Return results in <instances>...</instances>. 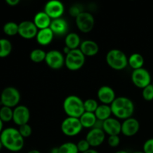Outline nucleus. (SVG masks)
<instances>
[{
	"mask_svg": "<svg viewBox=\"0 0 153 153\" xmlns=\"http://www.w3.org/2000/svg\"><path fill=\"white\" fill-rule=\"evenodd\" d=\"M0 140L3 147L12 152L21 151L25 144V139L22 137L18 128L13 127L4 128L0 134Z\"/></svg>",
	"mask_w": 153,
	"mask_h": 153,
	"instance_id": "obj_1",
	"label": "nucleus"
},
{
	"mask_svg": "<svg viewBox=\"0 0 153 153\" xmlns=\"http://www.w3.org/2000/svg\"><path fill=\"white\" fill-rule=\"evenodd\" d=\"M112 114L118 120L132 117L134 112V104L132 100L126 97H117L111 105Z\"/></svg>",
	"mask_w": 153,
	"mask_h": 153,
	"instance_id": "obj_2",
	"label": "nucleus"
},
{
	"mask_svg": "<svg viewBox=\"0 0 153 153\" xmlns=\"http://www.w3.org/2000/svg\"><path fill=\"white\" fill-rule=\"evenodd\" d=\"M63 109L67 117L79 118L85 113L84 101L78 96L70 95L64 99Z\"/></svg>",
	"mask_w": 153,
	"mask_h": 153,
	"instance_id": "obj_3",
	"label": "nucleus"
},
{
	"mask_svg": "<svg viewBox=\"0 0 153 153\" xmlns=\"http://www.w3.org/2000/svg\"><path fill=\"white\" fill-rule=\"evenodd\" d=\"M105 61L111 69L117 71L124 70L128 67V57L125 52L118 49H112L107 52Z\"/></svg>",
	"mask_w": 153,
	"mask_h": 153,
	"instance_id": "obj_4",
	"label": "nucleus"
},
{
	"mask_svg": "<svg viewBox=\"0 0 153 153\" xmlns=\"http://www.w3.org/2000/svg\"><path fill=\"white\" fill-rule=\"evenodd\" d=\"M21 100V95L19 90L14 87H7L2 90L0 95V103L1 106L14 108L17 105Z\"/></svg>",
	"mask_w": 153,
	"mask_h": 153,
	"instance_id": "obj_5",
	"label": "nucleus"
},
{
	"mask_svg": "<svg viewBox=\"0 0 153 153\" xmlns=\"http://www.w3.org/2000/svg\"><path fill=\"white\" fill-rule=\"evenodd\" d=\"M86 57L79 49H73L65 55V66L70 71H77L83 67Z\"/></svg>",
	"mask_w": 153,
	"mask_h": 153,
	"instance_id": "obj_6",
	"label": "nucleus"
},
{
	"mask_svg": "<svg viewBox=\"0 0 153 153\" xmlns=\"http://www.w3.org/2000/svg\"><path fill=\"white\" fill-rule=\"evenodd\" d=\"M82 124L79 118L67 117L61 124V130L64 135L67 137H75L82 131Z\"/></svg>",
	"mask_w": 153,
	"mask_h": 153,
	"instance_id": "obj_7",
	"label": "nucleus"
},
{
	"mask_svg": "<svg viewBox=\"0 0 153 153\" xmlns=\"http://www.w3.org/2000/svg\"><path fill=\"white\" fill-rule=\"evenodd\" d=\"M131 79L134 86L143 89L152 84V76L150 73L145 68L133 70L131 74Z\"/></svg>",
	"mask_w": 153,
	"mask_h": 153,
	"instance_id": "obj_8",
	"label": "nucleus"
},
{
	"mask_svg": "<svg viewBox=\"0 0 153 153\" xmlns=\"http://www.w3.org/2000/svg\"><path fill=\"white\" fill-rule=\"evenodd\" d=\"M75 19L78 29L82 33L91 32L95 25L94 15L89 11H83Z\"/></svg>",
	"mask_w": 153,
	"mask_h": 153,
	"instance_id": "obj_9",
	"label": "nucleus"
},
{
	"mask_svg": "<svg viewBox=\"0 0 153 153\" xmlns=\"http://www.w3.org/2000/svg\"><path fill=\"white\" fill-rule=\"evenodd\" d=\"M45 62L49 68L59 70L65 65V55L62 52L57 49H52L46 52Z\"/></svg>",
	"mask_w": 153,
	"mask_h": 153,
	"instance_id": "obj_10",
	"label": "nucleus"
},
{
	"mask_svg": "<svg viewBox=\"0 0 153 153\" xmlns=\"http://www.w3.org/2000/svg\"><path fill=\"white\" fill-rule=\"evenodd\" d=\"M64 4L59 0H51L45 4L43 11L52 19H58L63 16L64 13Z\"/></svg>",
	"mask_w": 153,
	"mask_h": 153,
	"instance_id": "obj_11",
	"label": "nucleus"
},
{
	"mask_svg": "<svg viewBox=\"0 0 153 153\" xmlns=\"http://www.w3.org/2000/svg\"><path fill=\"white\" fill-rule=\"evenodd\" d=\"M31 117V112L27 106L19 105L13 108V122L18 126L28 123Z\"/></svg>",
	"mask_w": 153,
	"mask_h": 153,
	"instance_id": "obj_12",
	"label": "nucleus"
},
{
	"mask_svg": "<svg viewBox=\"0 0 153 153\" xmlns=\"http://www.w3.org/2000/svg\"><path fill=\"white\" fill-rule=\"evenodd\" d=\"M38 32V28L36 27L33 21L24 20L19 23L18 34L25 40H31L35 38Z\"/></svg>",
	"mask_w": 153,
	"mask_h": 153,
	"instance_id": "obj_13",
	"label": "nucleus"
},
{
	"mask_svg": "<svg viewBox=\"0 0 153 153\" xmlns=\"http://www.w3.org/2000/svg\"><path fill=\"white\" fill-rule=\"evenodd\" d=\"M106 134L102 129L93 128L89 130L85 139L88 140L91 147L96 148L101 146L105 140Z\"/></svg>",
	"mask_w": 153,
	"mask_h": 153,
	"instance_id": "obj_14",
	"label": "nucleus"
},
{
	"mask_svg": "<svg viewBox=\"0 0 153 153\" xmlns=\"http://www.w3.org/2000/svg\"><path fill=\"white\" fill-rule=\"evenodd\" d=\"M140 130V123L136 118L130 117L122 122L121 134L126 137H133Z\"/></svg>",
	"mask_w": 153,
	"mask_h": 153,
	"instance_id": "obj_15",
	"label": "nucleus"
},
{
	"mask_svg": "<svg viewBox=\"0 0 153 153\" xmlns=\"http://www.w3.org/2000/svg\"><path fill=\"white\" fill-rule=\"evenodd\" d=\"M97 98L101 104L111 105L117 98L114 90L110 86L103 85L97 91Z\"/></svg>",
	"mask_w": 153,
	"mask_h": 153,
	"instance_id": "obj_16",
	"label": "nucleus"
},
{
	"mask_svg": "<svg viewBox=\"0 0 153 153\" xmlns=\"http://www.w3.org/2000/svg\"><path fill=\"white\" fill-rule=\"evenodd\" d=\"M122 123L115 117H110L103 121L102 130L108 136L120 135Z\"/></svg>",
	"mask_w": 153,
	"mask_h": 153,
	"instance_id": "obj_17",
	"label": "nucleus"
},
{
	"mask_svg": "<svg viewBox=\"0 0 153 153\" xmlns=\"http://www.w3.org/2000/svg\"><path fill=\"white\" fill-rule=\"evenodd\" d=\"M49 28L52 31L54 35L66 36L68 34V22H67V21L65 19L62 17L58 18V19H52Z\"/></svg>",
	"mask_w": 153,
	"mask_h": 153,
	"instance_id": "obj_18",
	"label": "nucleus"
},
{
	"mask_svg": "<svg viewBox=\"0 0 153 153\" xmlns=\"http://www.w3.org/2000/svg\"><path fill=\"white\" fill-rule=\"evenodd\" d=\"M79 49L85 57H94L100 51L98 43L92 40H85L82 41Z\"/></svg>",
	"mask_w": 153,
	"mask_h": 153,
	"instance_id": "obj_19",
	"label": "nucleus"
},
{
	"mask_svg": "<svg viewBox=\"0 0 153 153\" xmlns=\"http://www.w3.org/2000/svg\"><path fill=\"white\" fill-rule=\"evenodd\" d=\"M54 36L55 35L50 28H47L38 30L35 38L39 45L42 46H46L52 43L54 39Z\"/></svg>",
	"mask_w": 153,
	"mask_h": 153,
	"instance_id": "obj_20",
	"label": "nucleus"
},
{
	"mask_svg": "<svg viewBox=\"0 0 153 153\" xmlns=\"http://www.w3.org/2000/svg\"><path fill=\"white\" fill-rule=\"evenodd\" d=\"M51 22H52V19L43 10L37 12L34 15V19H33V22L38 28V30L49 28Z\"/></svg>",
	"mask_w": 153,
	"mask_h": 153,
	"instance_id": "obj_21",
	"label": "nucleus"
},
{
	"mask_svg": "<svg viewBox=\"0 0 153 153\" xmlns=\"http://www.w3.org/2000/svg\"><path fill=\"white\" fill-rule=\"evenodd\" d=\"M64 43H65V46L73 50V49H79L82 40H81L80 36L77 33L70 32L65 36Z\"/></svg>",
	"mask_w": 153,
	"mask_h": 153,
	"instance_id": "obj_22",
	"label": "nucleus"
},
{
	"mask_svg": "<svg viewBox=\"0 0 153 153\" xmlns=\"http://www.w3.org/2000/svg\"><path fill=\"white\" fill-rule=\"evenodd\" d=\"M79 120L83 128L91 129L94 128L97 119L94 113L85 111V113L79 117Z\"/></svg>",
	"mask_w": 153,
	"mask_h": 153,
	"instance_id": "obj_23",
	"label": "nucleus"
},
{
	"mask_svg": "<svg viewBox=\"0 0 153 153\" xmlns=\"http://www.w3.org/2000/svg\"><path fill=\"white\" fill-rule=\"evenodd\" d=\"M94 114H95L97 119L99 120H106L108 118L111 117L112 111L111 108V105L104 104L99 105L98 108H97Z\"/></svg>",
	"mask_w": 153,
	"mask_h": 153,
	"instance_id": "obj_24",
	"label": "nucleus"
},
{
	"mask_svg": "<svg viewBox=\"0 0 153 153\" xmlns=\"http://www.w3.org/2000/svg\"><path fill=\"white\" fill-rule=\"evenodd\" d=\"M128 64L133 70L143 68L144 58L140 53H133L128 58Z\"/></svg>",
	"mask_w": 153,
	"mask_h": 153,
	"instance_id": "obj_25",
	"label": "nucleus"
},
{
	"mask_svg": "<svg viewBox=\"0 0 153 153\" xmlns=\"http://www.w3.org/2000/svg\"><path fill=\"white\" fill-rule=\"evenodd\" d=\"M13 46L8 39L0 38V58H6L11 53Z\"/></svg>",
	"mask_w": 153,
	"mask_h": 153,
	"instance_id": "obj_26",
	"label": "nucleus"
},
{
	"mask_svg": "<svg viewBox=\"0 0 153 153\" xmlns=\"http://www.w3.org/2000/svg\"><path fill=\"white\" fill-rule=\"evenodd\" d=\"M46 56V52L42 49H34L30 52L29 58L32 62L39 64L45 61Z\"/></svg>",
	"mask_w": 153,
	"mask_h": 153,
	"instance_id": "obj_27",
	"label": "nucleus"
},
{
	"mask_svg": "<svg viewBox=\"0 0 153 153\" xmlns=\"http://www.w3.org/2000/svg\"><path fill=\"white\" fill-rule=\"evenodd\" d=\"M3 32L7 36H15L18 34V31H19V24L15 22H7L3 25Z\"/></svg>",
	"mask_w": 153,
	"mask_h": 153,
	"instance_id": "obj_28",
	"label": "nucleus"
},
{
	"mask_svg": "<svg viewBox=\"0 0 153 153\" xmlns=\"http://www.w3.org/2000/svg\"><path fill=\"white\" fill-rule=\"evenodd\" d=\"M58 148L59 153H79L77 145L73 142H65Z\"/></svg>",
	"mask_w": 153,
	"mask_h": 153,
	"instance_id": "obj_29",
	"label": "nucleus"
},
{
	"mask_svg": "<svg viewBox=\"0 0 153 153\" xmlns=\"http://www.w3.org/2000/svg\"><path fill=\"white\" fill-rule=\"evenodd\" d=\"M13 108L1 106L0 108V120L3 123H9L13 120Z\"/></svg>",
	"mask_w": 153,
	"mask_h": 153,
	"instance_id": "obj_30",
	"label": "nucleus"
},
{
	"mask_svg": "<svg viewBox=\"0 0 153 153\" xmlns=\"http://www.w3.org/2000/svg\"><path fill=\"white\" fill-rule=\"evenodd\" d=\"M98 106V102L94 99L90 98L84 101V108H85V111L86 112L95 113Z\"/></svg>",
	"mask_w": 153,
	"mask_h": 153,
	"instance_id": "obj_31",
	"label": "nucleus"
},
{
	"mask_svg": "<svg viewBox=\"0 0 153 153\" xmlns=\"http://www.w3.org/2000/svg\"><path fill=\"white\" fill-rule=\"evenodd\" d=\"M142 97L143 100L147 102H150L153 100V85H148L146 88L142 89Z\"/></svg>",
	"mask_w": 153,
	"mask_h": 153,
	"instance_id": "obj_32",
	"label": "nucleus"
},
{
	"mask_svg": "<svg viewBox=\"0 0 153 153\" xmlns=\"http://www.w3.org/2000/svg\"><path fill=\"white\" fill-rule=\"evenodd\" d=\"M18 130H19V133H20V134L24 139L29 137L32 134V128L28 123L19 126Z\"/></svg>",
	"mask_w": 153,
	"mask_h": 153,
	"instance_id": "obj_33",
	"label": "nucleus"
},
{
	"mask_svg": "<svg viewBox=\"0 0 153 153\" xmlns=\"http://www.w3.org/2000/svg\"><path fill=\"white\" fill-rule=\"evenodd\" d=\"M76 145H77L79 152L80 153H83L86 152V151L89 150L90 149H91L89 143H88V140H87L85 138L79 140V141L77 142V143H76Z\"/></svg>",
	"mask_w": 153,
	"mask_h": 153,
	"instance_id": "obj_34",
	"label": "nucleus"
},
{
	"mask_svg": "<svg viewBox=\"0 0 153 153\" xmlns=\"http://www.w3.org/2000/svg\"><path fill=\"white\" fill-rule=\"evenodd\" d=\"M83 11H85V10H83L82 6L79 5V4H73V5H72L71 7H70V9H69V13L74 18L77 17V16Z\"/></svg>",
	"mask_w": 153,
	"mask_h": 153,
	"instance_id": "obj_35",
	"label": "nucleus"
},
{
	"mask_svg": "<svg viewBox=\"0 0 153 153\" xmlns=\"http://www.w3.org/2000/svg\"><path fill=\"white\" fill-rule=\"evenodd\" d=\"M107 142L110 147L116 148L120 143V135L108 136L107 139Z\"/></svg>",
	"mask_w": 153,
	"mask_h": 153,
	"instance_id": "obj_36",
	"label": "nucleus"
},
{
	"mask_svg": "<svg viewBox=\"0 0 153 153\" xmlns=\"http://www.w3.org/2000/svg\"><path fill=\"white\" fill-rule=\"evenodd\" d=\"M142 151L144 153H153V137L148 139L144 142Z\"/></svg>",
	"mask_w": 153,
	"mask_h": 153,
	"instance_id": "obj_37",
	"label": "nucleus"
},
{
	"mask_svg": "<svg viewBox=\"0 0 153 153\" xmlns=\"http://www.w3.org/2000/svg\"><path fill=\"white\" fill-rule=\"evenodd\" d=\"M5 2L7 3L9 6L13 7V6L17 5V4L20 2V1H19V0H6Z\"/></svg>",
	"mask_w": 153,
	"mask_h": 153,
	"instance_id": "obj_38",
	"label": "nucleus"
},
{
	"mask_svg": "<svg viewBox=\"0 0 153 153\" xmlns=\"http://www.w3.org/2000/svg\"><path fill=\"white\" fill-rule=\"evenodd\" d=\"M70 51H71V49H70L68 47H67V46H64V49H63V54H64V55H67Z\"/></svg>",
	"mask_w": 153,
	"mask_h": 153,
	"instance_id": "obj_39",
	"label": "nucleus"
},
{
	"mask_svg": "<svg viewBox=\"0 0 153 153\" xmlns=\"http://www.w3.org/2000/svg\"><path fill=\"white\" fill-rule=\"evenodd\" d=\"M83 153H100V152H99V151H97V149H92V148H91V149H90L89 150L86 151V152H85Z\"/></svg>",
	"mask_w": 153,
	"mask_h": 153,
	"instance_id": "obj_40",
	"label": "nucleus"
},
{
	"mask_svg": "<svg viewBox=\"0 0 153 153\" xmlns=\"http://www.w3.org/2000/svg\"><path fill=\"white\" fill-rule=\"evenodd\" d=\"M3 127H4V123H3L2 121L0 120V134H1V131H3V129H4V128H3Z\"/></svg>",
	"mask_w": 153,
	"mask_h": 153,
	"instance_id": "obj_41",
	"label": "nucleus"
},
{
	"mask_svg": "<svg viewBox=\"0 0 153 153\" xmlns=\"http://www.w3.org/2000/svg\"><path fill=\"white\" fill-rule=\"evenodd\" d=\"M50 153H59L58 152V147L52 148V149H51Z\"/></svg>",
	"mask_w": 153,
	"mask_h": 153,
	"instance_id": "obj_42",
	"label": "nucleus"
},
{
	"mask_svg": "<svg viewBox=\"0 0 153 153\" xmlns=\"http://www.w3.org/2000/svg\"><path fill=\"white\" fill-rule=\"evenodd\" d=\"M27 153H41L40 151H39L38 149H31V150L28 151Z\"/></svg>",
	"mask_w": 153,
	"mask_h": 153,
	"instance_id": "obj_43",
	"label": "nucleus"
},
{
	"mask_svg": "<svg viewBox=\"0 0 153 153\" xmlns=\"http://www.w3.org/2000/svg\"><path fill=\"white\" fill-rule=\"evenodd\" d=\"M114 153H129L128 151L126 150H123V149H121V150H117Z\"/></svg>",
	"mask_w": 153,
	"mask_h": 153,
	"instance_id": "obj_44",
	"label": "nucleus"
},
{
	"mask_svg": "<svg viewBox=\"0 0 153 153\" xmlns=\"http://www.w3.org/2000/svg\"><path fill=\"white\" fill-rule=\"evenodd\" d=\"M2 148H3V145H2V143H1V140H0V151L2 149Z\"/></svg>",
	"mask_w": 153,
	"mask_h": 153,
	"instance_id": "obj_45",
	"label": "nucleus"
},
{
	"mask_svg": "<svg viewBox=\"0 0 153 153\" xmlns=\"http://www.w3.org/2000/svg\"><path fill=\"white\" fill-rule=\"evenodd\" d=\"M131 153H144L143 151H134V152H131Z\"/></svg>",
	"mask_w": 153,
	"mask_h": 153,
	"instance_id": "obj_46",
	"label": "nucleus"
},
{
	"mask_svg": "<svg viewBox=\"0 0 153 153\" xmlns=\"http://www.w3.org/2000/svg\"><path fill=\"white\" fill-rule=\"evenodd\" d=\"M152 85H153V80H152Z\"/></svg>",
	"mask_w": 153,
	"mask_h": 153,
	"instance_id": "obj_47",
	"label": "nucleus"
}]
</instances>
